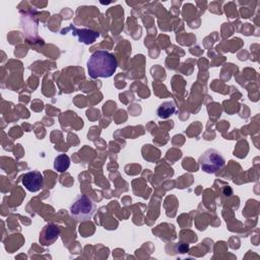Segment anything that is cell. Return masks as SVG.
Instances as JSON below:
<instances>
[{"label": "cell", "instance_id": "cell-1", "mask_svg": "<svg viewBox=\"0 0 260 260\" xmlns=\"http://www.w3.org/2000/svg\"><path fill=\"white\" fill-rule=\"evenodd\" d=\"M117 69V60L113 54L107 51L92 53L87 61V71L91 78L111 77Z\"/></svg>", "mask_w": 260, "mask_h": 260}, {"label": "cell", "instance_id": "cell-5", "mask_svg": "<svg viewBox=\"0 0 260 260\" xmlns=\"http://www.w3.org/2000/svg\"><path fill=\"white\" fill-rule=\"evenodd\" d=\"M60 235V228L54 223H48L46 224L39 237V242L42 246H50L54 244Z\"/></svg>", "mask_w": 260, "mask_h": 260}, {"label": "cell", "instance_id": "cell-8", "mask_svg": "<svg viewBox=\"0 0 260 260\" xmlns=\"http://www.w3.org/2000/svg\"><path fill=\"white\" fill-rule=\"evenodd\" d=\"M70 166V158L66 154H59L58 156L55 157L54 160V169L59 172L63 173L65 172Z\"/></svg>", "mask_w": 260, "mask_h": 260}, {"label": "cell", "instance_id": "cell-6", "mask_svg": "<svg viewBox=\"0 0 260 260\" xmlns=\"http://www.w3.org/2000/svg\"><path fill=\"white\" fill-rule=\"evenodd\" d=\"M176 111V105L174 102L172 101H166L164 103H161L157 110H156V114L159 118L161 119H167L169 118L171 115H173Z\"/></svg>", "mask_w": 260, "mask_h": 260}, {"label": "cell", "instance_id": "cell-3", "mask_svg": "<svg viewBox=\"0 0 260 260\" xmlns=\"http://www.w3.org/2000/svg\"><path fill=\"white\" fill-rule=\"evenodd\" d=\"M199 165L203 172L207 174H215L225 166V159L222 154L214 149L205 150L199 157Z\"/></svg>", "mask_w": 260, "mask_h": 260}, {"label": "cell", "instance_id": "cell-2", "mask_svg": "<svg viewBox=\"0 0 260 260\" xmlns=\"http://www.w3.org/2000/svg\"><path fill=\"white\" fill-rule=\"evenodd\" d=\"M95 211L94 202L86 195H78L70 205V215L77 221H85L91 218Z\"/></svg>", "mask_w": 260, "mask_h": 260}, {"label": "cell", "instance_id": "cell-7", "mask_svg": "<svg viewBox=\"0 0 260 260\" xmlns=\"http://www.w3.org/2000/svg\"><path fill=\"white\" fill-rule=\"evenodd\" d=\"M73 31L75 35H77L79 37V41L83 42L84 44L93 43L95 41V39L100 36L99 32H95V31H92L89 29H85V28H82V29L73 28Z\"/></svg>", "mask_w": 260, "mask_h": 260}, {"label": "cell", "instance_id": "cell-4", "mask_svg": "<svg viewBox=\"0 0 260 260\" xmlns=\"http://www.w3.org/2000/svg\"><path fill=\"white\" fill-rule=\"evenodd\" d=\"M22 185L30 192H38L43 188L44 179L39 171H30L25 173L21 178Z\"/></svg>", "mask_w": 260, "mask_h": 260}]
</instances>
